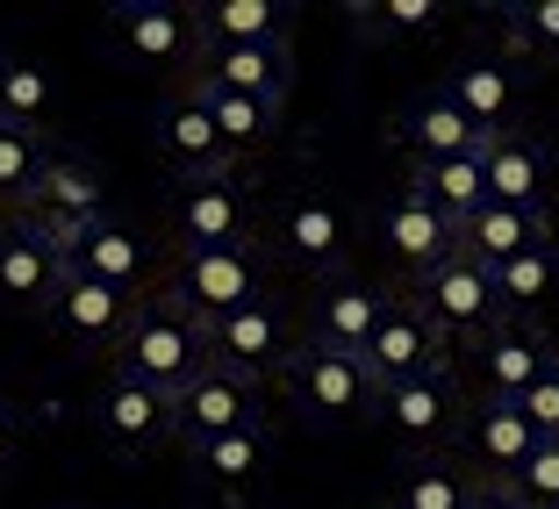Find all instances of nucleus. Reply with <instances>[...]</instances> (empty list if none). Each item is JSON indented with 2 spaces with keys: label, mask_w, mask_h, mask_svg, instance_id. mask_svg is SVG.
I'll list each match as a JSON object with an SVG mask.
<instances>
[{
  "label": "nucleus",
  "mask_w": 559,
  "mask_h": 509,
  "mask_svg": "<svg viewBox=\"0 0 559 509\" xmlns=\"http://www.w3.org/2000/svg\"><path fill=\"white\" fill-rule=\"evenodd\" d=\"M201 366H209V330H201L194 316H180L165 295L136 301L130 330L116 338V374L144 380V388H158V394H180Z\"/></svg>",
  "instance_id": "1"
},
{
  "label": "nucleus",
  "mask_w": 559,
  "mask_h": 509,
  "mask_svg": "<svg viewBox=\"0 0 559 509\" xmlns=\"http://www.w3.org/2000/svg\"><path fill=\"white\" fill-rule=\"evenodd\" d=\"M265 295V259L251 245H230V251H187L180 273H173V287H165V301L180 316H194L201 330L223 323V316L251 309V301Z\"/></svg>",
  "instance_id": "2"
},
{
  "label": "nucleus",
  "mask_w": 559,
  "mask_h": 509,
  "mask_svg": "<svg viewBox=\"0 0 559 509\" xmlns=\"http://www.w3.org/2000/svg\"><path fill=\"white\" fill-rule=\"evenodd\" d=\"M409 301L430 316V330H438V338H480V330L502 323L495 273H488L480 259H466V251L438 259L430 273H416V280H409Z\"/></svg>",
  "instance_id": "3"
},
{
  "label": "nucleus",
  "mask_w": 559,
  "mask_h": 509,
  "mask_svg": "<svg viewBox=\"0 0 559 509\" xmlns=\"http://www.w3.org/2000/svg\"><path fill=\"white\" fill-rule=\"evenodd\" d=\"M287 374V402L309 416L316 430H337V424H359L373 410V380L352 352H323V345H301L295 359L280 366Z\"/></svg>",
  "instance_id": "4"
},
{
  "label": "nucleus",
  "mask_w": 559,
  "mask_h": 509,
  "mask_svg": "<svg viewBox=\"0 0 559 509\" xmlns=\"http://www.w3.org/2000/svg\"><path fill=\"white\" fill-rule=\"evenodd\" d=\"M230 430H265L259 380L230 374V366H201V374L173 394V438L201 445V438H230Z\"/></svg>",
  "instance_id": "5"
},
{
  "label": "nucleus",
  "mask_w": 559,
  "mask_h": 509,
  "mask_svg": "<svg viewBox=\"0 0 559 509\" xmlns=\"http://www.w3.org/2000/svg\"><path fill=\"white\" fill-rule=\"evenodd\" d=\"M151 137H158V158L180 173V187L187 180H223L230 173V151H223V137H215V122H209V108H201V94L194 86H173V94L151 108Z\"/></svg>",
  "instance_id": "6"
},
{
  "label": "nucleus",
  "mask_w": 559,
  "mask_h": 509,
  "mask_svg": "<svg viewBox=\"0 0 559 509\" xmlns=\"http://www.w3.org/2000/svg\"><path fill=\"white\" fill-rule=\"evenodd\" d=\"M287 359H295V323H287V309H280L273 295H259L251 309L223 316V323H209V366H230V374H245V380H265Z\"/></svg>",
  "instance_id": "7"
},
{
  "label": "nucleus",
  "mask_w": 559,
  "mask_h": 509,
  "mask_svg": "<svg viewBox=\"0 0 559 509\" xmlns=\"http://www.w3.org/2000/svg\"><path fill=\"white\" fill-rule=\"evenodd\" d=\"M94 430L108 452H122V460H144V452H158L165 438H173V394L144 388V380L130 374H108L94 394Z\"/></svg>",
  "instance_id": "8"
},
{
  "label": "nucleus",
  "mask_w": 559,
  "mask_h": 509,
  "mask_svg": "<svg viewBox=\"0 0 559 509\" xmlns=\"http://www.w3.org/2000/svg\"><path fill=\"white\" fill-rule=\"evenodd\" d=\"M359 366L373 388H395V380H416V374H438L444 366V338L430 330V316L416 301H388L373 323V338L359 345Z\"/></svg>",
  "instance_id": "9"
},
{
  "label": "nucleus",
  "mask_w": 559,
  "mask_h": 509,
  "mask_svg": "<svg viewBox=\"0 0 559 509\" xmlns=\"http://www.w3.org/2000/svg\"><path fill=\"white\" fill-rule=\"evenodd\" d=\"M474 366H480V402H516L552 366V338L531 316H502L495 330L474 338Z\"/></svg>",
  "instance_id": "10"
},
{
  "label": "nucleus",
  "mask_w": 559,
  "mask_h": 509,
  "mask_svg": "<svg viewBox=\"0 0 559 509\" xmlns=\"http://www.w3.org/2000/svg\"><path fill=\"white\" fill-rule=\"evenodd\" d=\"M50 323H58V338L66 345H80V352H116V338L130 330V316H136V295H122V287H100V280H86V273H72L66 265V280H58V295H50Z\"/></svg>",
  "instance_id": "11"
},
{
  "label": "nucleus",
  "mask_w": 559,
  "mask_h": 509,
  "mask_svg": "<svg viewBox=\"0 0 559 509\" xmlns=\"http://www.w3.org/2000/svg\"><path fill=\"white\" fill-rule=\"evenodd\" d=\"M108 29H116V50L144 72H180L194 58L187 8H173V0H122V8H108Z\"/></svg>",
  "instance_id": "12"
},
{
  "label": "nucleus",
  "mask_w": 559,
  "mask_h": 509,
  "mask_svg": "<svg viewBox=\"0 0 559 509\" xmlns=\"http://www.w3.org/2000/svg\"><path fill=\"white\" fill-rule=\"evenodd\" d=\"M280 251H287L301 273L337 280L352 265V215L330 194H295L287 209H280Z\"/></svg>",
  "instance_id": "13"
},
{
  "label": "nucleus",
  "mask_w": 559,
  "mask_h": 509,
  "mask_svg": "<svg viewBox=\"0 0 559 509\" xmlns=\"http://www.w3.org/2000/svg\"><path fill=\"white\" fill-rule=\"evenodd\" d=\"M29 215L44 223L50 237H58V245H66L72 230H86V223H100V215H108V180H100V165L72 158V151H50Z\"/></svg>",
  "instance_id": "14"
},
{
  "label": "nucleus",
  "mask_w": 559,
  "mask_h": 509,
  "mask_svg": "<svg viewBox=\"0 0 559 509\" xmlns=\"http://www.w3.org/2000/svg\"><path fill=\"white\" fill-rule=\"evenodd\" d=\"M373 416L395 430V438H409V445H438L444 430L460 424V380H452V366H438V374L373 388Z\"/></svg>",
  "instance_id": "15"
},
{
  "label": "nucleus",
  "mask_w": 559,
  "mask_h": 509,
  "mask_svg": "<svg viewBox=\"0 0 559 509\" xmlns=\"http://www.w3.org/2000/svg\"><path fill=\"white\" fill-rule=\"evenodd\" d=\"M58 280H66V251H58V237H50L36 215H22V223L0 230V301H15V309H50Z\"/></svg>",
  "instance_id": "16"
},
{
  "label": "nucleus",
  "mask_w": 559,
  "mask_h": 509,
  "mask_svg": "<svg viewBox=\"0 0 559 509\" xmlns=\"http://www.w3.org/2000/svg\"><path fill=\"white\" fill-rule=\"evenodd\" d=\"M173 230H180V251H230L251 245V215H245V187L237 173L223 180H187L180 187V209H173Z\"/></svg>",
  "instance_id": "17"
},
{
  "label": "nucleus",
  "mask_w": 559,
  "mask_h": 509,
  "mask_svg": "<svg viewBox=\"0 0 559 509\" xmlns=\"http://www.w3.org/2000/svg\"><path fill=\"white\" fill-rule=\"evenodd\" d=\"M373 237H380V251L402 265V273H430L438 259H452L460 251V223H444L430 201H416V194H395L388 209H380V223H373Z\"/></svg>",
  "instance_id": "18"
},
{
  "label": "nucleus",
  "mask_w": 559,
  "mask_h": 509,
  "mask_svg": "<svg viewBox=\"0 0 559 509\" xmlns=\"http://www.w3.org/2000/svg\"><path fill=\"white\" fill-rule=\"evenodd\" d=\"M287 80H295V50L287 44H237V50H201L194 86H223V94H251L287 108Z\"/></svg>",
  "instance_id": "19"
},
{
  "label": "nucleus",
  "mask_w": 559,
  "mask_h": 509,
  "mask_svg": "<svg viewBox=\"0 0 559 509\" xmlns=\"http://www.w3.org/2000/svg\"><path fill=\"white\" fill-rule=\"evenodd\" d=\"M388 301H395V295H380V287H366V280H352V273L323 280V287H316V301H309V345L352 352V359H359V345L373 338V323H380V309H388Z\"/></svg>",
  "instance_id": "20"
},
{
  "label": "nucleus",
  "mask_w": 559,
  "mask_h": 509,
  "mask_svg": "<svg viewBox=\"0 0 559 509\" xmlns=\"http://www.w3.org/2000/svg\"><path fill=\"white\" fill-rule=\"evenodd\" d=\"M58 251H66V265H72V273L100 280V287H122V295H136V287H144V273H151L144 237H136L130 223H116V215H100V223L72 230Z\"/></svg>",
  "instance_id": "21"
},
{
  "label": "nucleus",
  "mask_w": 559,
  "mask_h": 509,
  "mask_svg": "<svg viewBox=\"0 0 559 509\" xmlns=\"http://www.w3.org/2000/svg\"><path fill=\"white\" fill-rule=\"evenodd\" d=\"M287 22H295L287 0H201V8H187L194 58L201 50H237V44H287Z\"/></svg>",
  "instance_id": "22"
},
{
  "label": "nucleus",
  "mask_w": 559,
  "mask_h": 509,
  "mask_svg": "<svg viewBox=\"0 0 559 509\" xmlns=\"http://www.w3.org/2000/svg\"><path fill=\"white\" fill-rule=\"evenodd\" d=\"M480 180H488V201H502V209H545L552 151L524 130H502V137L480 144Z\"/></svg>",
  "instance_id": "23"
},
{
  "label": "nucleus",
  "mask_w": 559,
  "mask_h": 509,
  "mask_svg": "<svg viewBox=\"0 0 559 509\" xmlns=\"http://www.w3.org/2000/svg\"><path fill=\"white\" fill-rule=\"evenodd\" d=\"M538 245H552V215H545V209H502V201H480V209L460 223V251L480 259V265H502V259L538 251Z\"/></svg>",
  "instance_id": "24"
},
{
  "label": "nucleus",
  "mask_w": 559,
  "mask_h": 509,
  "mask_svg": "<svg viewBox=\"0 0 559 509\" xmlns=\"http://www.w3.org/2000/svg\"><path fill=\"white\" fill-rule=\"evenodd\" d=\"M395 137L409 144V165H430V158H474V151L488 144V137H480L474 122H466L460 108L444 100V86L402 108V116H395Z\"/></svg>",
  "instance_id": "25"
},
{
  "label": "nucleus",
  "mask_w": 559,
  "mask_h": 509,
  "mask_svg": "<svg viewBox=\"0 0 559 509\" xmlns=\"http://www.w3.org/2000/svg\"><path fill=\"white\" fill-rule=\"evenodd\" d=\"M187 466L209 481L215 495H251L273 466V430H230V438H201L187 445Z\"/></svg>",
  "instance_id": "26"
},
{
  "label": "nucleus",
  "mask_w": 559,
  "mask_h": 509,
  "mask_svg": "<svg viewBox=\"0 0 559 509\" xmlns=\"http://www.w3.org/2000/svg\"><path fill=\"white\" fill-rule=\"evenodd\" d=\"M444 100H452V108H460L480 137L516 130V80L502 66H488V58H474V66L452 72V80H444Z\"/></svg>",
  "instance_id": "27"
},
{
  "label": "nucleus",
  "mask_w": 559,
  "mask_h": 509,
  "mask_svg": "<svg viewBox=\"0 0 559 509\" xmlns=\"http://www.w3.org/2000/svg\"><path fill=\"white\" fill-rule=\"evenodd\" d=\"M466 445H474V460H480L488 481H516V466H524L531 445H538V430L524 424L516 402H480L474 424H466Z\"/></svg>",
  "instance_id": "28"
},
{
  "label": "nucleus",
  "mask_w": 559,
  "mask_h": 509,
  "mask_svg": "<svg viewBox=\"0 0 559 509\" xmlns=\"http://www.w3.org/2000/svg\"><path fill=\"white\" fill-rule=\"evenodd\" d=\"M402 194L430 201L444 223H466V215L488 201V180H480V151L474 158H430V165H409V187Z\"/></svg>",
  "instance_id": "29"
},
{
  "label": "nucleus",
  "mask_w": 559,
  "mask_h": 509,
  "mask_svg": "<svg viewBox=\"0 0 559 509\" xmlns=\"http://www.w3.org/2000/svg\"><path fill=\"white\" fill-rule=\"evenodd\" d=\"M194 86V80H187ZM201 94V108H209V122H215V137H223V151H265L273 144V130H280V108L273 100H251V94H223V86H194Z\"/></svg>",
  "instance_id": "30"
},
{
  "label": "nucleus",
  "mask_w": 559,
  "mask_h": 509,
  "mask_svg": "<svg viewBox=\"0 0 559 509\" xmlns=\"http://www.w3.org/2000/svg\"><path fill=\"white\" fill-rule=\"evenodd\" d=\"M50 100H58V94H50V72L36 66V58H22V50H0V122L44 137Z\"/></svg>",
  "instance_id": "31"
},
{
  "label": "nucleus",
  "mask_w": 559,
  "mask_h": 509,
  "mask_svg": "<svg viewBox=\"0 0 559 509\" xmlns=\"http://www.w3.org/2000/svg\"><path fill=\"white\" fill-rule=\"evenodd\" d=\"M488 273H495V301H502V316H531V309H545L552 287H559V251L552 245L516 251V259L488 265Z\"/></svg>",
  "instance_id": "32"
},
{
  "label": "nucleus",
  "mask_w": 559,
  "mask_h": 509,
  "mask_svg": "<svg viewBox=\"0 0 559 509\" xmlns=\"http://www.w3.org/2000/svg\"><path fill=\"white\" fill-rule=\"evenodd\" d=\"M44 165H50V144H44V137H36V130H8V122H0V209H22V215H29Z\"/></svg>",
  "instance_id": "33"
},
{
  "label": "nucleus",
  "mask_w": 559,
  "mask_h": 509,
  "mask_svg": "<svg viewBox=\"0 0 559 509\" xmlns=\"http://www.w3.org/2000/svg\"><path fill=\"white\" fill-rule=\"evenodd\" d=\"M395 509H466V481L444 460H416L395 488Z\"/></svg>",
  "instance_id": "34"
},
{
  "label": "nucleus",
  "mask_w": 559,
  "mask_h": 509,
  "mask_svg": "<svg viewBox=\"0 0 559 509\" xmlns=\"http://www.w3.org/2000/svg\"><path fill=\"white\" fill-rule=\"evenodd\" d=\"M502 29H510L516 50L559 58V0H510V8H502Z\"/></svg>",
  "instance_id": "35"
},
{
  "label": "nucleus",
  "mask_w": 559,
  "mask_h": 509,
  "mask_svg": "<svg viewBox=\"0 0 559 509\" xmlns=\"http://www.w3.org/2000/svg\"><path fill=\"white\" fill-rule=\"evenodd\" d=\"M516 502L524 509H559V438H538L531 445V460L516 466Z\"/></svg>",
  "instance_id": "36"
},
{
  "label": "nucleus",
  "mask_w": 559,
  "mask_h": 509,
  "mask_svg": "<svg viewBox=\"0 0 559 509\" xmlns=\"http://www.w3.org/2000/svg\"><path fill=\"white\" fill-rule=\"evenodd\" d=\"M430 22H444L438 0H380V8H359L366 36H409V29H430Z\"/></svg>",
  "instance_id": "37"
},
{
  "label": "nucleus",
  "mask_w": 559,
  "mask_h": 509,
  "mask_svg": "<svg viewBox=\"0 0 559 509\" xmlns=\"http://www.w3.org/2000/svg\"><path fill=\"white\" fill-rule=\"evenodd\" d=\"M516 410H524V424L538 430V438H559V352H552V366L516 394Z\"/></svg>",
  "instance_id": "38"
},
{
  "label": "nucleus",
  "mask_w": 559,
  "mask_h": 509,
  "mask_svg": "<svg viewBox=\"0 0 559 509\" xmlns=\"http://www.w3.org/2000/svg\"><path fill=\"white\" fill-rule=\"evenodd\" d=\"M466 509H524L510 481H466Z\"/></svg>",
  "instance_id": "39"
},
{
  "label": "nucleus",
  "mask_w": 559,
  "mask_h": 509,
  "mask_svg": "<svg viewBox=\"0 0 559 509\" xmlns=\"http://www.w3.org/2000/svg\"><path fill=\"white\" fill-rule=\"evenodd\" d=\"M8 460H15V416L0 410V474H8Z\"/></svg>",
  "instance_id": "40"
}]
</instances>
